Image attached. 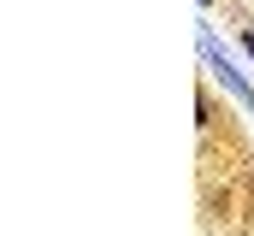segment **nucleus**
Masks as SVG:
<instances>
[{"label":"nucleus","mask_w":254,"mask_h":236,"mask_svg":"<svg viewBox=\"0 0 254 236\" xmlns=\"http://www.w3.org/2000/svg\"><path fill=\"white\" fill-rule=\"evenodd\" d=\"M201 65H207V77H213V83H219L243 113H254V83H249V71L225 54V42H219V30H213V24H201Z\"/></svg>","instance_id":"f257e3e1"},{"label":"nucleus","mask_w":254,"mask_h":236,"mask_svg":"<svg viewBox=\"0 0 254 236\" xmlns=\"http://www.w3.org/2000/svg\"><path fill=\"white\" fill-rule=\"evenodd\" d=\"M201 6H213V0H201Z\"/></svg>","instance_id":"7ed1b4c3"},{"label":"nucleus","mask_w":254,"mask_h":236,"mask_svg":"<svg viewBox=\"0 0 254 236\" xmlns=\"http://www.w3.org/2000/svg\"><path fill=\"white\" fill-rule=\"evenodd\" d=\"M237 42H243V54H249V65H254V24H243V36H237Z\"/></svg>","instance_id":"f03ea898"}]
</instances>
